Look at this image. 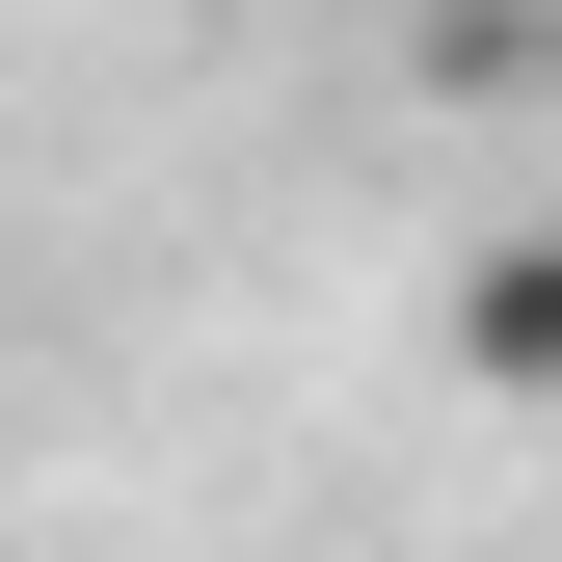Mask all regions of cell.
Instances as JSON below:
<instances>
[{"instance_id": "obj_1", "label": "cell", "mask_w": 562, "mask_h": 562, "mask_svg": "<svg viewBox=\"0 0 562 562\" xmlns=\"http://www.w3.org/2000/svg\"><path fill=\"white\" fill-rule=\"evenodd\" d=\"M429 375L456 402H562V215H509V241L429 268Z\"/></svg>"}]
</instances>
